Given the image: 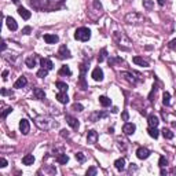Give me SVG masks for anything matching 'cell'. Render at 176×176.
Segmentation results:
<instances>
[{
	"label": "cell",
	"instance_id": "6da1fadb",
	"mask_svg": "<svg viewBox=\"0 0 176 176\" xmlns=\"http://www.w3.org/2000/svg\"><path fill=\"white\" fill-rule=\"evenodd\" d=\"M63 0H30V4L37 8H44V10H50L54 7H58L62 3Z\"/></svg>",
	"mask_w": 176,
	"mask_h": 176
},
{
	"label": "cell",
	"instance_id": "7a4b0ae2",
	"mask_svg": "<svg viewBox=\"0 0 176 176\" xmlns=\"http://www.w3.org/2000/svg\"><path fill=\"white\" fill-rule=\"evenodd\" d=\"M91 37V30L85 28V26H81V28H77L74 32V39L80 40V41H88Z\"/></svg>",
	"mask_w": 176,
	"mask_h": 176
},
{
	"label": "cell",
	"instance_id": "3957f363",
	"mask_svg": "<svg viewBox=\"0 0 176 176\" xmlns=\"http://www.w3.org/2000/svg\"><path fill=\"white\" fill-rule=\"evenodd\" d=\"M142 20H143V17L140 15L139 13H129L127 17H125V21H127L128 23H140L142 22Z\"/></svg>",
	"mask_w": 176,
	"mask_h": 176
},
{
	"label": "cell",
	"instance_id": "277c9868",
	"mask_svg": "<svg viewBox=\"0 0 176 176\" xmlns=\"http://www.w3.org/2000/svg\"><path fill=\"white\" fill-rule=\"evenodd\" d=\"M56 58L58 59H69V58H72V54H70V51L68 50L66 46H61L58 52H56Z\"/></svg>",
	"mask_w": 176,
	"mask_h": 176
},
{
	"label": "cell",
	"instance_id": "5b68a950",
	"mask_svg": "<svg viewBox=\"0 0 176 176\" xmlns=\"http://www.w3.org/2000/svg\"><path fill=\"white\" fill-rule=\"evenodd\" d=\"M150 154H151V151L147 147H139L136 150V157L139 160H146V158L150 157Z\"/></svg>",
	"mask_w": 176,
	"mask_h": 176
},
{
	"label": "cell",
	"instance_id": "8992f818",
	"mask_svg": "<svg viewBox=\"0 0 176 176\" xmlns=\"http://www.w3.org/2000/svg\"><path fill=\"white\" fill-rule=\"evenodd\" d=\"M20 131L22 132L23 135H28L30 131V124L29 121L26 120V118H22V120L20 121Z\"/></svg>",
	"mask_w": 176,
	"mask_h": 176
},
{
	"label": "cell",
	"instance_id": "52a82bcc",
	"mask_svg": "<svg viewBox=\"0 0 176 176\" xmlns=\"http://www.w3.org/2000/svg\"><path fill=\"white\" fill-rule=\"evenodd\" d=\"M65 120H66V123H68V124L73 128V129H78L80 124H78V120H77V118H74V117H72V116L66 114V116H65Z\"/></svg>",
	"mask_w": 176,
	"mask_h": 176
},
{
	"label": "cell",
	"instance_id": "ba28073f",
	"mask_svg": "<svg viewBox=\"0 0 176 176\" xmlns=\"http://www.w3.org/2000/svg\"><path fill=\"white\" fill-rule=\"evenodd\" d=\"M136 131V125L132 124V123H125L124 127H123V132L125 135H132Z\"/></svg>",
	"mask_w": 176,
	"mask_h": 176
},
{
	"label": "cell",
	"instance_id": "9c48e42d",
	"mask_svg": "<svg viewBox=\"0 0 176 176\" xmlns=\"http://www.w3.org/2000/svg\"><path fill=\"white\" fill-rule=\"evenodd\" d=\"M96 140H98V132L94 129L91 131H88V134H87V142L90 144H94L96 143Z\"/></svg>",
	"mask_w": 176,
	"mask_h": 176
},
{
	"label": "cell",
	"instance_id": "30bf717a",
	"mask_svg": "<svg viewBox=\"0 0 176 176\" xmlns=\"http://www.w3.org/2000/svg\"><path fill=\"white\" fill-rule=\"evenodd\" d=\"M6 25H7V28L10 30H13V32H15V30L18 29V23H17V21L14 20V18H11V17H7L6 18Z\"/></svg>",
	"mask_w": 176,
	"mask_h": 176
},
{
	"label": "cell",
	"instance_id": "8fae6325",
	"mask_svg": "<svg viewBox=\"0 0 176 176\" xmlns=\"http://www.w3.org/2000/svg\"><path fill=\"white\" fill-rule=\"evenodd\" d=\"M92 78L95 81H102L103 80V70L101 68H95L92 70Z\"/></svg>",
	"mask_w": 176,
	"mask_h": 176
},
{
	"label": "cell",
	"instance_id": "7c38bea8",
	"mask_svg": "<svg viewBox=\"0 0 176 176\" xmlns=\"http://www.w3.org/2000/svg\"><path fill=\"white\" fill-rule=\"evenodd\" d=\"M43 39H44V41H46L47 44H55V43L59 41V37L56 36V35H50V33L44 35V36H43Z\"/></svg>",
	"mask_w": 176,
	"mask_h": 176
},
{
	"label": "cell",
	"instance_id": "4fadbf2b",
	"mask_svg": "<svg viewBox=\"0 0 176 176\" xmlns=\"http://www.w3.org/2000/svg\"><path fill=\"white\" fill-rule=\"evenodd\" d=\"M147 123H149V127H158L160 120H158L156 114H149L147 116Z\"/></svg>",
	"mask_w": 176,
	"mask_h": 176
},
{
	"label": "cell",
	"instance_id": "5bb4252c",
	"mask_svg": "<svg viewBox=\"0 0 176 176\" xmlns=\"http://www.w3.org/2000/svg\"><path fill=\"white\" fill-rule=\"evenodd\" d=\"M56 99H58L59 103H62V105H66L69 102V96L66 92H62V91H59L58 94H56Z\"/></svg>",
	"mask_w": 176,
	"mask_h": 176
},
{
	"label": "cell",
	"instance_id": "9a60e30c",
	"mask_svg": "<svg viewBox=\"0 0 176 176\" xmlns=\"http://www.w3.org/2000/svg\"><path fill=\"white\" fill-rule=\"evenodd\" d=\"M40 65H41V68L47 69V70H51V69L54 68V65H52V62H51V59H48V58H41V59H40Z\"/></svg>",
	"mask_w": 176,
	"mask_h": 176
},
{
	"label": "cell",
	"instance_id": "2e32d148",
	"mask_svg": "<svg viewBox=\"0 0 176 176\" xmlns=\"http://www.w3.org/2000/svg\"><path fill=\"white\" fill-rule=\"evenodd\" d=\"M18 14L22 17L23 20H29L30 17H32V13L29 10H26L25 7H18Z\"/></svg>",
	"mask_w": 176,
	"mask_h": 176
},
{
	"label": "cell",
	"instance_id": "e0dca14e",
	"mask_svg": "<svg viewBox=\"0 0 176 176\" xmlns=\"http://www.w3.org/2000/svg\"><path fill=\"white\" fill-rule=\"evenodd\" d=\"M114 168L117 171H124L125 169V160L124 158H118L114 161Z\"/></svg>",
	"mask_w": 176,
	"mask_h": 176
},
{
	"label": "cell",
	"instance_id": "ac0fdd59",
	"mask_svg": "<svg viewBox=\"0 0 176 176\" xmlns=\"http://www.w3.org/2000/svg\"><path fill=\"white\" fill-rule=\"evenodd\" d=\"M26 84H28V80H26V77L21 76V77L18 78L15 83H14V88H23Z\"/></svg>",
	"mask_w": 176,
	"mask_h": 176
},
{
	"label": "cell",
	"instance_id": "d6986e66",
	"mask_svg": "<svg viewBox=\"0 0 176 176\" xmlns=\"http://www.w3.org/2000/svg\"><path fill=\"white\" fill-rule=\"evenodd\" d=\"M25 63H26V66L28 68H35V66L37 65V58H36V55H33V56H29V58H26V61H25Z\"/></svg>",
	"mask_w": 176,
	"mask_h": 176
},
{
	"label": "cell",
	"instance_id": "ffe728a7",
	"mask_svg": "<svg viewBox=\"0 0 176 176\" xmlns=\"http://www.w3.org/2000/svg\"><path fill=\"white\" fill-rule=\"evenodd\" d=\"M33 95H35V98L40 99V101L46 98V94H44V91L41 88H33Z\"/></svg>",
	"mask_w": 176,
	"mask_h": 176
},
{
	"label": "cell",
	"instance_id": "44dd1931",
	"mask_svg": "<svg viewBox=\"0 0 176 176\" xmlns=\"http://www.w3.org/2000/svg\"><path fill=\"white\" fill-rule=\"evenodd\" d=\"M121 76H123V77L125 78V80H127V81H129L131 84H134V85H136V80H135L134 78V76H132V73H129V72H123L121 73Z\"/></svg>",
	"mask_w": 176,
	"mask_h": 176
},
{
	"label": "cell",
	"instance_id": "7402d4cb",
	"mask_svg": "<svg viewBox=\"0 0 176 176\" xmlns=\"http://www.w3.org/2000/svg\"><path fill=\"white\" fill-rule=\"evenodd\" d=\"M134 63H136V65H139V66H143V68H147L149 66V62L147 61H144L142 56H134Z\"/></svg>",
	"mask_w": 176,
	"mask_h": 176
},
{
	"label": "cell",
	"instance_id": "603a6c76",
	"mask_svg": "<svg viewBox=\"0 0 176 176\" xmlns=\"http://www.w3.org/2000/svg\"><path fill=\"white\" fill-rule=\"evenodd\" d=\"M35 162V157L32 154H26V156L22 157V164L23 165H32Z\"/></svg>",
	"mask_w": 176,
	"mask_h": 176
},
{
	"label": "cell",
	"instance_id": "cb8c5ba5",
	"mask_svg": "<svg viewBox=\"0 0 176 176\" xmlns=\"http://www.w3.org/2000/svg\"><path fill=\"white\" fill-rule=\"evenodd\" d=\"M99 103H101L103 108H108V106H110L111 105V99H109L108 96L102 95V96H99Z\"/></svg>",
	"mask_w": 176,
	"mask_h": 176
},
{
	"label": "cell",
	"instance_id": "d4e9b609",
	"mask_svg": "<svg viewBox=\"0 0 176 176\" xmlns=\"http://www.w3.org/2000/svg\"><path fill=\"white\" fill-rule=\"evenodd\" d=\"M147 132H149V135H150L151 138H154V139H157L158 135H160V131L157 129V127H149L147 128Z\"/></svg>",
	"mask_w": 176,
	"mask_h": 176
},
{
	"label": "cell",
	"instance_id": "484cf974",
	"mask_svg": "<svg viewBox=\"0 0 176 176\" xmlns=\"http://www.w3.org/2000/svg\"><path fill=\"white\" fill-rule=\"evenodd\" d=\"M55 87L58 88L59 91H62V92H66L69 90V85L66 84V83H63V81H56L55 83Z\"/></svg>",
	"mask_w": 176,
	"mask_h": 176
},
{
	"label": "cell",
	"instance_id": "4316f807",
	"mask_svg": "<svg viewBox=\"0 0 176 176\" xmlns=\"http://www.w3.org/2000/svg\"><path fill=\"white\" fill-rule=\"evenodd\" d=\"M68 161H69V157L66 156V154H59V156L56 157V162L61 164V165H65Z\"/></svg>",
	"mask_w": 176,
	"mask_h": 176
},
{
	"label": "cell",
	"instance_id": "83f0119b",
	"mask_svg": "<svg viewBox=\"0 0 176 176\" xmlns=\"http://www.w3.org/2000/svg\"><path fill=\"white\" fill-rule=\"evenodd\" d=\"M161 132H162V135H164V138H165V139H172V138L175 136V134H173L171 129H168V128H164Z\"/></svg>",
	"mask_w": 176,
	"mask_h": 176
},
{
	"label": "cell",
	"instance_id": "f1b7e54d",
	"mask_svg": "<svg viewBox=\"0 0 176 176\" xmlns=\"http://www.w3.org/2000/svg\"><path fill=\"white\" fill-rule=\"evenodd\" d=\"M162 103L165 105V106H169L171 105V94L169 92H164V95H162Z\"/></svg>",
	"mask_w": 176,
	"mask_h": 176
},
{
	"label": "cell",
	"instance_id": "f546056e",
	"mask_svg": "<svg viewBox=\"0 0 176 176\" xmlns=\"http://www.w3.org/2000/svg\"><path fill=\"white\" fill-rule=\"evenodd\" d=\"M59 74H66V76H72V70L69 69V66H62V68L59 69Z\"/></svg>",
	"mask_w": 176,
	"mask_h": 176
},
{
	"label": "cell",
	"instance_id": "4dcf8cb0",
	"mask_svg": "<svg viewBox=\"0 0 176 176\" xmlns=\"http://www.w3.org/2000/svg\"><path fill=\"white\" fill-rule=\"evenodd\" d=\"M106 55H108V50L102 48L101 52H99V55H98V62H103L105 58H106Z\"/></svg>",
	"mask_w": 176,
	"mask_h": 176
},
{
	"label": "cell",
	"instance_id": "1f68e13d",
	"mask_svg": "<svg viewBox=\"0 0 176 176\" xmlns=\"http://www.w3.org/2000/svg\"><path fill=\"white\" fill-rule=\"evenodd\" d=\"M101 117H106V113H99V111H96V113H94L90 118H91V121H95L96 118H101Z\"/></svg>",
	"mask_w": 176,
	"mask_h": 176
},
{
	"label": "cell",
	"instance_id": "d6a6232c",
	"mask_svg": "<svg viewBox=\"0 0 176 176\" xmlns=\"http://www.w3.org/2000/svg\"><path fill=\"white\" fill-rule=\"evenodd\" d=\"M47 74H48V70H47V69H44V68H41L39 72H37V77H40V78L47 77Z\"/></svg>",
	"mask_w": 176,
	"mask_h": 176
},
{
	"label": "cell",
	"instance_id": "836d02e7",
	"mask_svg": "<svg viewBox=\"0 0 176 176\" xmlns=\"http://www.w3.org/2000/svg\"><path fill=\"white\" fill-rule=\"evenodd\" d=\"M158 165H160V168H165V166L168 165V160H166L165 157H160V161H158Z\"/></svg>",
	"mask_w": 176,
	"mask_h": 176
},
{
	"label": "cell",
	"instance_id": "e575fe53",
	"mask_svg": "<svg viewBox=\"0 0 176 176\" xmlns=\"http://www.w3.org/2000/svg\"><path fill=\"white\" fill-rule=\"evenodd\" d=\"M85 173H87V176H95L96 175V168H95V166H91V168H88Z\"/></svg>",
	"mask_w": 176,
	"mask_h": 176
},
{
	"label": "cell",
	"instance_id": "d590c367",
	"mask_svg": "<svg viewBox=\"0 0 176 176\" xmlns=\"http://www.w3.org/2000/svg\"><path fill=\"white\" fill-rule=\"evenodd\" d=\"M87 69H88L87 63H81V65H80V74L85 76V73H87Z\"/></svg>",
	"mask_w": 176,
	"mask_h": 176
},
{
	"label": "cell",
	"instance_id": "8d00e7d4",
	"mask_svg": "<svg viewBox=\"0 0 176 176\" xmlns=\"http://www.w3.org/2000/svg\"><path fill=\"white\" fill-rule=\"evenodd\" d=\"M76 160H77L78 162H84V161H85V156L83 153H76Z\"/></svg>",
	"mask_w": 176,
	"mask_h": 176
},
{
	"label": "cell",
	"instance_id": "74e56055",
	"mask_svg": "<svg viewBox=\"0 0 176 176\" xmlns=\"http://www.w3.org/2000/svg\"><path fill=\"white\" fill-rule=\"evenodd\" d=\"M72 109L73 110H76V111H83V105L81 103H73V106H72Z\"/></svg>",
	"mask_w": 176,
	"mask_h": 176
},
{
	"label": "cell",
	"instance_id": "f35d334b",
	"mask_svg": "<svg viewBox=\"0 0 176 176\" xmlns=\"http://www.w3.org/2000/svg\"><path fill=\"white\" fill-rule=\"evenodd\" d=\"M11 111H13V108H7L6 110H4L3 113H2V118H6L7 116H8V114L11 113Z\"/></svg>",
	"mask_w": 176,
	"mask_h": 176
},
{
	"label": "cell",
	"instance_id": "ab89813d",
	"mask_svg": "<svg viewBox=\"0 0 176 176\" xmlns=\"http://www.w3.org/2000/svg\"><path fill=\"white\" fill-rule=\"evenodd\" d=\"M30 32H32V28H30V26H25L22 29V35H30Z\"/></svg>",
	"mask_w": 176,
	"mask_h": 176
},
{
	"label": "cell",
	"instance_id": "60d3db41",
	"mask_svg": "<svg viewBox=\"0 0 176 176\" xmlns=\"http://www.w3.org/2000/svg\"><path fill=\"white\" fill-rule=\"evenodd\" d=\"M121 117H123V120L124 121H128V118H129V114H128L127 110H124L123 113H121Z\"/></svg>",
	"mask_w": 176,
	"mask_h": 176
},
{
	"label": "cell",
	"instance_id": "b9f144b4",
	"mask_svg": "<svg viewBox=\"0 0 176 176\" xmlns=\"http://www.w3.org/2000/svg\"><path fill=\"white\" fill-rule=\"evenodd\" d=\"M7 165H8V162H7L6 158H0V166H2V168H6Z\"/></svg>",
	"mask_w": 176,
	"mask_h": 176
},
{
	"label": "cell",
	"instance_id": "7bdbcfd3",
	"mask_svg": "<svg viewBox=\"0 0 176 176\" xmlns=\"http://www.w3.org/2000/svg\"><path fill=\"white\" fill-rule=\"evenodd\" d=\"M2 95H13L11 91H7L6 88H2Z\"/></svg>",
	"mask_w": 176,
	"mask_h": 176
},
{
	"label": "cell",
	"instance_id": "ee69618b",
	"mask_svg": "<svg viewBox=\"0 0 176 176\" xmlns=\"http://www.w3.org/2000/svg\"><path fill=\"white\" fill-rule=\"evenodd\" d=\"M143 6L146 7V8H151L153 4H151V2H143Z\"/></svg>",
	"mask_w": 176,
	"mask_h": 176
},
{
	"label": "cell",
	"instance_id": "f6af8a7d",
	"mask_svg": "<svg viewBox=\"0 0 176 176\" xmlns=\"http://www.w3.org/2000/svg\"><path fill=\"white\" fill-rule=\"evenodd\" d=\"M175 47H176V39H173L172 41L169 43V48H175Z\"/></svg>",
	"mask_w": 176,
	"mask_h": 176
},
{
	"label": "cell",
	"instance_id": "bcb514c9",
	"mask_svg": "<svg viewBox=\"0 0 176 176\" xmlns=\"http://www.w3.org/2000/svg\"><path fill=\"white\" fill-rule=\"evenodd\" d=\"M2 76H3V80H7V76H8V70H4Z\"/></svg>",
	"mask_w": 176,
	"mask_h": 176
},
{
	"label": "cell",
	"instance_id": "7dc6e473",
	"mask_svg": "<svg viewBox=\"0 0 176 176\" xmlns=\"http://www.w3.org/2000/svg\"><path fill=\"white\" fill-rule=\"evenodd\" d=\"M61 132H62V134H61V135H62V136H63V138H65V136H66V138H68V136H69V134H68V131H65V129H63V131H61Z\"/></svg>",
	"mask_w": 176,
	"mask_h": 176
},
{
	"label": "cell",
	"instance_id": "c3c4849f",
	"mask_svg": "<svg viewBox=\"0 0 176 176\" xmlns=\"http://www.w3.org/2000/svg\"><path fill=\"white\" fill-rule=\"evenodd\" d=\"M165 2L166 0H157V3L160 4V6H165Z\"/></svg>",
	"mask_w": 176,
	"mask_h": 176
},
{
	"label": "cell",
	"instance_id": "681fc988",
	"mask_svg": "<svg viewBox=\"0 0 176 176\" xmlns=\"http://www.w3.org/2000/svg\"><path fill=\"white\" fill-rule=\"evenodd\" d=\"M6 48H7V44H6V41H3L2 43V51H4Z\"/></svg>",
	"mask_w": 176,
	"mask_h": 176
},
{
	"label": "cell",
	"instance_id": "f907efd6",
	"mask_svg": "<svg viewBox=\"0 0 176 176\" xmlns=\"http://www.w3.org/2000/svg\"><path fill=\"white\" fill-rule=\"evenodd\" d=\"M161 175H162V176H165V175H166V171L164 169V168H161Z\"/></svg>",
	"mask_w": 176,
	"mask_h": 176
},
{
	"label": "cell",
	"instance_id": "816d5d0a",
	"mask_svg": "<svg viewBox=\"0 0 176 176\" xmlns=\"http://www.w3.org/2000/svg\"><path fill=\"white\" fill-rule=\"evenodd\" d=\"M117 111H118L117 108H113V109H111V113H117Z\"/></svg>",
	"mask_w": 176,
	"mask_h": 176
},
{
	"label": "cell",
	"instance_id": "f5cc1de1",
	"mask_svg": "<svg viewBox=\"0 0 176 176\" xmlns=\"http://www.w3.org/2000/svg\"><path fill=\"white\" fill-rule=\"evenodd\" d=\"M11 2H13L14 4H18V3H20V0H11Z\"/></svg>",
	"mask_w": 176,
	"mask_h": 176
}]
</instances>
